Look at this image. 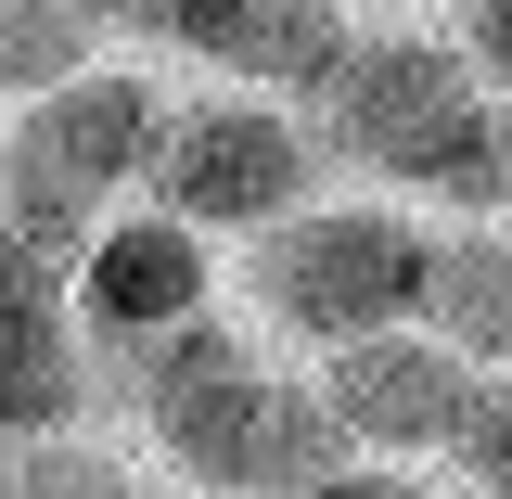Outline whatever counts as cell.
<instances>
[{"instance_id": "7a4b0ae2", "label": "cell", "mask_w": 512, "mask_h": 499, "mask_svg": "<svg viewBox=\"0 0 512 499\" xmlns=\"http://www.w3.org/2000/svg\"><path fill=\"white\" fill-rule=\"evenodd\" d=\"M320 141L359 154L372 180H423L461 205H500V103L474 90V52L436 39H346L320 77Z\"/></svg>"}, {"instance_id": "8fae6325", "label": "cell", "mask_w": 512, "mask_h": 499, "mask_svg": "<svg viewBox=\"0 0 512 499\" xmlns=\"http://www.w3.org/2000/svg\"><path fill=\"white\" fill-rule=\"evenodd\" d=\"M461 474H474V487H500L512 499V384H474V410H461Z\"/></svg>"}, {"instance_id": "52a82bcc", "label": "cell", "mask_w": 512, "mask_h": 499, "mask_svg": "<svg viewBox=\"0 0 512 499\" xmlns=\"http://www.w3.org/2000/svg\"><path fill=\"white\" fill-rule=\"evenodd\" d=\"M77 308L90 333H116V346H167L180 320H205V244H192V218H116V231H90L77 256Z\"/></svg>"}, {"instance_id": "5b68a950", "label": "cell", "mask_w": 512, "mask_h": 499, "mask_svg": "<svg viewBox=\"0 0 512 499\" xmlns=\"http://www.w3.org/2000/svg\"><path fill=\"white\" fill-rule=\"evenodd\" d=\"M154 141H167V103H154L141 77H116V64H77L64 90L26 103V128H13V154H0V167H13V180L77 192V205H103L128 167H154Z\"/></svg>"}, {"instance_id": "30bf717a", "label": "cell", "mask_w": 512, "mask_h": 499, "mask_svg": "<svg viewBox=\"0 0 512 499\" xmlns=\"http://www.w3.org/2000/svg\"><path fill=\"white\" fill-rule=\"evenodd\" d=\"M90 39H103V13L90 0H0V90H64L77 64H90Z\"/></svg>"}, {"instance_id": "7c38bea8", "label": "cell", "mask_w": 512, "mask_h": 499, "mask_svg": "<svg viewBox=\"0 0 512 499\" xmlns=\"http://www.w3.org/2000/svg\"><path fill=\"white\" fill-rule=\"evenodd\" d=\"M26 499H141V487H128L103 448H52V461H26Z\"/></svg>"}, {"instance_id": "277c9868", "label": "cell", "mask_w": 512, "mask_h": 499, "mask_svg": "<svg viewBox=\"0 0 512 499\" xmlns=\"http://www.w3.org/2000/svg\"><path fill=\"white\" fill-rule=\"evenodd\" d=\"M154 180L192 231H256V218H295L308 192V128H282L269 103H192L154 141Z\"/></svg>"}, {"instance_id": "6da1fadb", "label": "cell", "mask_w": 512, "mask_h": 499, "mask_svg": "<svg viewBox=\"0 0 512 499\" xmlns=\"http://www.w3.org/2000/svg\"><path fill=\"white\" fill-rule=\"evenodd\" d=\"M141 410H154V448L180 461L192 487H231V499H308L320 474H333V448H346L333 397L256 372L231 333H192V320L154 346Z\"/></svg>"}, {"instance_id": "9c48e42d", "label": "cell", "mask_w": 512, "mask_h": 499, "mask_svg": "<svg viewBox=\"0 0 512 499\" xmlns=\"http://www.w3.org/2000/svg\"><path fill=\"white\" fill-rule=\"evenodd\" d=\"M423 320L461 359H512V231H448L423 256Z\"/></svg>"}, {"instance_id": "5bb4252c", "label": "cell", "mask_w": 512, "mask_h": 499, "mask_svg": "<svg viewBox=\"0 0 512 499\" xmlns=\"http://www.w3.org/2000/svg\"><path fill=\"white\" fill-rule=\"evenodd\" d=\"M461 39H474L487 77H512V0H474V13H461Z\"/></svg>"}, {"instance_id": "3957f363", "label": "cell", "mask_w": 512, "mask_h": 499, "mask_svg": "<svg viewBox=\"0 0 512 499\" xmlns=\"http://www.w3.org/2000/svg\"><path fill=\"white\" fill-rule=\"evenodd\" d=\"M423 256H436V231L372 218V205L282 218V244L256 256V295H269L282 333H308V346H359V333H397V320L423 308Z\"/></svg>"}, {"instance_id": "ba28073f", "label": "cell", "mask_w": 512, "mask_h": 499, "mask_svg": "<svg viewBox=\"0 0 512 499\" xmlns=\"http://www.w3.org/2000/svg\"><path fill=\"white\" fill-rule=\"evenodd\" d=\"M90 410V359H77V320H64L52 269L0 244V436H64Z\"/></svg>"}, {"instance_id": "9a60e30c", "label": "cell", "mask_w": 512, "mask_h": 499, "mask_svg": "<svg viewBox=\"0 0 512 499\" xmlns=\"http://www.w3.org/2000/svg\"><path fill=\"white\" fill-rule=\"evenodd\" d=\"M308 499H423V487H410V474H346V461H333Z\"/></svg>"}, {"instance_id": "8992f818", "label": "cell", "mask_w": 512, "mask_h": 499, "mask_svg": "<svg viewBox=\"0 0 512 499\" xmlns=\"http://www.w3.org/2000/svg\"><path fill=\"white\" fill-rule=\"evenodd\" d=\"M333 423L359 448H448L461 436V410H474V359L461 346H397V333H359V346H333Z\"/></svg>"}, {"instance_id": "4fadbf2b", "label": "cell", "mask_w": 512, "mask_h": 499, "mask_svg": "<svg viewBox=\"0 0 512 499\" xmlns=\"http://www.w3.org/2000/svg\"><path fill=\"white\" fill-rule=\"evenodd\" d=\"M90 13H103V26H141V39H205V0H90Z\"/></svg>"}]
</instances>
